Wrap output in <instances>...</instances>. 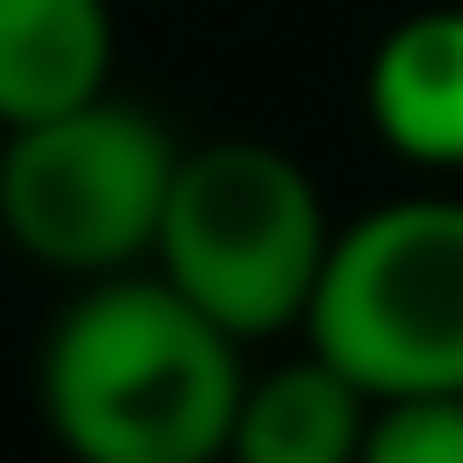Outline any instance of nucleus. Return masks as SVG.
Masks as SVG:
<instances>
[{
    "label": "nucleus",
    "mask_w": 463,
    "mask_h": 463,
    "mask_svg": "<svg viewBox=\"0 0 463 463\" xmlns=\"http://www.w3.org/2000/svg\"><path fill=\"white\" fill-rule=\"evenodd\" d=\"M120 61L112 0H0V129L103 95Z\"/></svg>",
    "instance_id": "6"
},
{
    "label": "nucleus",
    "mask_w": 463,
    "mask_h": 463,
    "mask_svg": "<svg viewBox=\"0 0 463 463\" xmlns=\"http://www.w3.org/2000/svg\"><path fill=\"white\" fill-rule=\"evenodd\" d=\"M300 344L378 395H463V198L420 189L335 223Z\"/></svg>",
    "instance_id": "3"
},
{
    "label": "nucleus",
    "mask_w": 463,
    "mask_h": 463,
    "mask_svg": "<svg viewBox=\"0 0 463 463\" xmlns=\"http://www.w3.org/2000/svg\"><path fill=\"white\" fill-rule=\"evenodd\" d=\"M181 137L129 95H86L52 120L0 129V232L52 275H120L146 266Z\"/></svg>",
    "instance_id": "4"
},
{
    "label": "nucleus",
    "mask_w": 463,
    "mask_h": 463,
    "mask_svg": "<svg viewBox=\"0 0 463 463\" xmlns=\"http://www.w3.org/2000/svg\"><path fill=\"white\" fill-rule=\"evenodd\" d=\"M241 386V335L155 266L86 275L34 344V403L69 463H223Z\"/></svg>",
    "instance_id": "1"
},
{
    "label": "nucleus",
    "mask_w": 463,
    "mask_h": 463,
    "mask_svg": "<svg viewBox=\"0 0 463 463\" xmlns=\"http://www.w3.org/2000/svg\"><path fill=\"white\" fill-rule=\"evenodd\" d=\"M326 241L335 215L300 172V155L266 137H206V146H181L172 164L146 266L181 300H198L223 335L266 344V335H300Z\"/></svg>",
    "instance_id": "2"
},
{
    "label": "nucleus",
    "mask_w": 463,
    "mask_h": 463,
    "mask_svg": "<svg viewBox=\"0 0 463 463\" xmlns=\"http://www.w3.org/2000/svg\"><path fill=\"white\" fill-rule=\"evenodd\" d=\"M361 463H463V395H378Z\"/></svg>",
    "instance_id": "8"
},
{
    "label": "nucleus",
    "mask_w": 463,
    "mask_h": 463,
    "mask_svg": "<svg viewBox=\"0 0 463 463\" xmlns=\"http://www.w3.org/2000/svg\"><path fill=\"white\" fill-rule=\"evenodd\" d=\"M361 430H369V395L335 361L300 352L241 386L223 463H361Z\"/></svg>",
    "instance_id": "7"
},
{
    "label": "nucleus",
    "mask_w": 463,
    "mask_h": 463,
    "mask_svg": "<svg viewBox=\"0 0 463 463\" xmlns=\"http://www.w3.org/2000/svg\"><path fill=\"white\" fill-rule=\"evenodd\" d=\"M369 129L412 172H463V9H412L369 52Z\"/></svg>",
    "instance_id": "5"
}]
</instances>
